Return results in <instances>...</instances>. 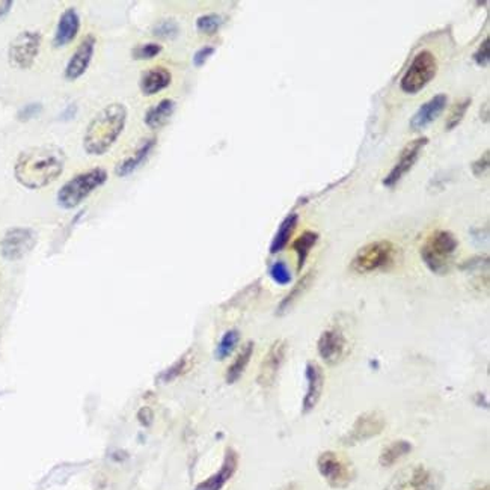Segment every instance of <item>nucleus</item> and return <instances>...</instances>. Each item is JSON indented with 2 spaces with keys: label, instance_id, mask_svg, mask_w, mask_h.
I'll return each instance as SVG.
<instances>
[{
  "label": "nucleus",
  "instance_id": "nucleus-1",
  "mask_svg": "<svg viewBox=\"0 0 490 490\" xmlns=\"http://www.w3.org/2000/svg\"><path fill=\"white\" fill-rule=\"evenodd\" d=\"M67 156L59 147H32L18 154L14 165V177L23 188L40 190L61 177Z\"/></svg>",
  "mask_w": 490,
  "mask_h": 490
},
{
  "label": "nucleus",
  "instance_id": "nucleus-34",
  "mask_svg": "<svg viewBox=\"0 0 490 490\" xmlns=\"http://www.w3.org/2000/svg\"><path fill=\"white\" fill-rule=\"evenodd\" d=\"M189 368H190V359H189L188 356H184V358H181L180 360H177V363H175V364L165 372V375L161 376V379L165 380V382H171V380H173V379H177V377L183 376L184 372H188Z\"/></svg>",
  "mask_w": 490,
  "mask_h": 490
},
{
  "label": "nucleus",
  "instance_id": "nucleus-5",
  "mask_svg": "<svg viewBox=\"0 0 490 490\" xmlns=\"http://www.w3.org/2000/svg\"><path fill=\"white\" fill-rule=\"evenodd\" d=\"M108 180L109 175L103 168H94L74 175L57 190V205L64 210H73L79 207L86 198L106 184Z\"/></svg>",
  "mask_w": 490,
  "mask_h": 490
},
{
  "label": "nucleus",
  "instance_id": "nucleus-33",
  "mask_svg": "<svg viewBox=\"0 0 490 490\" xmlns=\"http://www.w3.org/2000/svg\"><path fill=\"white\" fill-rule=\"evenodd\" d=\"M270 276L278 285H288L291 283V272L284 261H276L272 264Z\"/></svg>",
  "mask_w": 490,
  "mask_h": 490
},
{
  "label": "nucleus",
  "instance_id": "nucleus-41",
  "mask_svg": "<svg viewBox=\"0 0 490 490\" xmlns=\"http://www.w3.org/2000/svg\"><path fill=\"white\" fill-rule=\"evenodd\" d=\"M11 6H13V2H4V4H0V16H4L5 13H8Z\"/></svg>",
  "mask_w": 490,
  "mask_h": 490
},
{
  "label": "nucleus",
  "instance_id": "nucleus-11",
  "mask_svg": "<svg viewBox=\"0 0 490 490\" xmlns=\"http://www.w3.org/2000/svg\"><path fill=\"white\" fill-rule=\"evenodd\" d=\"M37 243V236L29 228H11L5 232L0 241V253L8 261H18L33 249Z\"/></svg>",
  "mask_w": 490,
  "mask_h": 490
},
{
  "label": "nucleus",
  "instance_id": "nucleus-37",
  "mask_svg": "<svg viewBox=\"0 0 490 490\" xmlns=\"http://www.w3.org/2000/svg\"><path fill=\"white\" fill-rule=\"evenodd\" d=\"M474 61L477 65L480 67H487L489 61H490V53H489V38H486L478 50L474 53Z\"/></svg>",
  "mask_w": 490,
  "mask_h": 490
},
{
  "label": "nucleus",
  "instance_id": "nucleus-7",
  "mask_svg": "<svg viewBox=\"0 0 490 490\" xmlns=\"http://www.w3.org/2000/svg\"><path fill=\"white\" fill-rule=\"evenodd\" d=\"M317 469L332 489H347L356 477L352 462L335 451H323L317 457Z\"/></svg>",
  "mask_w": 490,
  "mask_h": 490
},
{
  "label": "nucleus",
  "instance_id": "nucleus-6",
  "mask_svg": "<svg viewBox=\"0 0 490 490\" xmlns=\"http://www.w3.org/2000/svg\"><path fill=\"white\" fill-rule=\"evenodd\" d=\"M443 477L426 465H411L397 472L383 490H440Z\"/></svg>",
  "mask_w": 490,
  "mask_h": 490
},
{
  "label": "nucleus",
  "instance_id": "nucleus-17",
  "mask_svg": "<svg viewBox=\"0 0 490 490\" xmlns=\"http://www.w3.org/2000/svg\"><path fill=\"white\" fill-rule=\"evenodd\" d=\"M237 468H239V454L232 448H227L224 462H222L219 471L215 472L212 477H208L207 480L201 482L195 487V490H222L224 486L231 480L232 475L236 474Z\"/></svg>",
  "mask_w": 490,
  "mask_h": 490
},
{
  "label": "nucleus",
  "instance_id": "nucleus-28",
  "mask_svg": "<svg viewBox=\"0 0 490 490\" xmlns=\"http://www.w3.org/2000/svg\"><path fill=\"white\" fill-rule=\"evenodd\" d=\"M239 340H240V334L239 331L236 329H231L228 332L224 334V336L220 338V341L217 344V348H216V356L217 359H225L228 358L232 352H234V348L237 347L239 344Z\"/></svg>",
  "mask_w": 490,
  "mask_h": 490
},
{
  "label": "nucleus",
  "instance_id": "nucleus-30",
  "mask_svg": "<svg viewBox=\"0 0 490 490\" xmlns=\"http://www.w3.org/2000/svg\"><path fill=\"white\" fill-rule=\"evenodd\" d=\"M224 25V18L217 14H205L196 20V29L205 35H215Z\"/></svg>",
  "mask_w": 490,
  "mask_h": 490
},
{
  "label": "nucleus",
  "instance_id": "nucleus-39",
  "mask_svg": "<svg viewBox=\"0 0 490 490\" xmlns=\"http://www.w3.org/2000/svg\"><path fill=\"white\" fill-rule=\"evenodd\" d=\"M76 113H77V106H76V104H74V103L68 104V106L64 109V112L61 113V120H62V121L73 120L74 116H76Z\"/></svg>",
  "mask_w": 490,
  "mask_h": 490
},
{
  "label": "nucleus",
  "instance_id": "nucleus-20",
  "mask_svg": "<svg viewBox=\"0 0 490 490\" xmlns=\"http://www.w3.org/2000/svg\"><path fill=\"white\" fill-rule=\"evenodd\" d=\"M156 145H157L156 137L145 139L142 145L139 147L130 157H125V159L118 161V165L115 166L116 177H120V178L128 177V175H132L136 169L141 168L147 161V159L149 157V154L154 151Z\"/></svg>",
  "mask_w": 490,
  "mask_h": 490
},
{
  "label": "nucleus",
  "instance_id": "nucleus-9",
  "mask_svg": "<svg viewBox=\"0 0 490 490\" xmlns=\"http://www.w3.org/2000/svg\"><path fill=\"white\" fill-rule=\"evenodd\" d=\"M42 37L37 30H23L11 41L8 49L9 64L17 69H29L41 50Z\"/></svg>",
  "mask_w": 490,
  "mask_h": 490
},
{
  "label": "nucleus",
  "instance_id": "nucleus-21",
  "mask_svg": "<svg viewBox=\"0 0 490 490\" xmlns=\"http://www.w3.org/2000/svg\"><path fill=\"white\" fill-rule=\"evenodd\" d=\"M172 81V74L165 67L149 68L141 76L139 80V88L144 96H156L163 89H166Z\"/></svg>",
  "mask_w": 490,
  "mask_h": 490
},
{
  "label": "nucleus",
  "instance_id": "nucleus-12",
  "mask_svg": "<svg viewBox=\"0 0 490 490\" xmlns=\"http://www.w3.org/2000/svg\"><path fill=\"white\" fill-rule=\"evenodd\" d=\"M287 350H288V346H287V341L284 340H276L270 346L269 352L266 353L263 363L260 365L258 376H256V382H258L261 388L269 389L273 387L278 379L279 371H281L285 363Z\"/></svg>",
  "mask_w": 490,
  "mask_h": 490
},
{
  "label": "nucleus",
  "instance_id": "nucleus-18",
  "mask_svg": "<svg viewBox=\"0 0 490 490\" xmlns=\"http://www.w3.org/2000/svg\"><path fill=\"white\" fill-rule=\"evenodd\" d=\"M448 103V97L439 94L431 97L428 101H426L421 108H419L415 115L411 118V128L414 132H421L424 128H427L431 122L436 121L442 112L445 110Z\"/></svg>",
  "mask_w": 490,
  "mask_h": 490
},
{
  "label": "nucleus",
  "instance_id": "nucleus-32",
  "mask_svg": "<svg viewBox=\"0 0 490 490\" xmlns=\"http://www.w3.org/2000/svg\"><path fill=\"white\" fill-rule=\"evenodd\" d=\"M161 50H163V47L157 42H145V44H141V45H137V47H135L132 55H133L135 59L145 61V59H153V57H156Z\"/></svg>",
  "mask_w": 490,
  "mask_h": 490
},
{
  "label": "nucleus",
  "instance_id": "nucleus-29",
  "mask_svg": "<svg viewBox=\"0 0 490 490\" xmlns=\"http://www.w3.org/2000/svg\"><path fill=\"white\" fill-rule=\"evenodd\" d=\"M471 103H472L471 98H465V100H462V101H459V103L454 104L452 109H451V112H450V115H448V120H447V122H445V127H447V130H448V132L454 130V128H456V127L463 121L466 112H468V109H469V106H471Z\"/></svg>",
  "mask_w": 490,
  "mask_h": 490
},
{
  "label": "nucleus",
  "instance_id": "nucleus-8",
  "mask_svg": "<svg viewBox=\"0 0 490 490\" xmlns=\"http://www.w3.org/2000/svg\"><path fill=\"white\" fill-rule=\"evenodd\" d=\"M436 74L438 61L435 55L428 50H423L414 57L409 68L406 69L400 81V88L406 94H418L435 79Z\"/></svg>",
  "mask_w": 490,
  "mask_h": 490
},
{
  "label": "nucleus",
  "instance_id": "nucleus-10",
  "mask_svg": "<svg viewBox=\"0 0 490 490\" xmlns=\"http://www.w3.org/2000/svg\"><path fill=\"white\" fill-rule=\"evenodd\" d=\"M387 427V418L379 411H370L359 415L347 433L341 438V443L346 447H355L360 442H367L382 435Z\"/></svg>",
  "mask_w": 490,
  "mask_h": 490
},
{
  "label": "nucleus",
  "instance_id": "nucleus-2",
  "mask_svg": "<svg viewBox=\"0 0 490 490\" xmlns=\"http://www.w3.org/2000/svg\"><path fill=\"white\" fill-rule=\"evenodd\" d=\"M127 124V108L122 103H109L86 127L84 149L89 156H104L116 144Z\"/></svg>",
  "mask_w": 490,
  "mask_h": 490
},
{
  "label": "nucleus",
  "instance_id": "nucleus-42",
  "mask_svg": "<svg viewBox=\"0 0 490 490\" xmlns=\"http://www.w3.org/2000/svg\"><path fill=\"white\" fill-rule=\"evenodd\" d=\"M284 490H300V487H299V484H296V483H290V484H287V486L284 487Z\"/></svg>",
  "mask_w": 490,
  "mask_h": 490
},
{
  "label": "nucleus",
  "instance_id": "nucleus-27",
  "mask_svg": "<svg viewBox=\"0 0 490 490\" xmlns=\"http://www.w3.org/2000/svg\"><path fill=\"white\" fill-rule=\"evenodd\" d=\"M319 241V234L314 231H305L303 234L295 240L293 249L297 253V270H302V267L305 266L311 249L316 246Z\"/></svg>",
  "mask_w": 490,
  "mask_h": 490
},
{
  "label": "nucleus",
  "instance_id": "nucleus-16",
  "mask_svg": "<svg viewBox=\"0 0 490 490\" xmlns=\"http://www.w3.org/2000/svg\"><path fill=\"white\" fill-rule=\"evenodd\" d=\"M305 379H307V392L302 401V411L303 414H309L316 409L323 395L324 372L321 367L316 363H308L305 368Z\"/></svg>",
  "mask_w": 490,
  "mask_h": 490
},
{
  "label": "nucleus",
  "instance_id": "nucleus-36",
  "mask_svg": "<svg viewBox=\"0 0 490 490\" xmlns=\"http://www.w3.org/2000/svg\"><path fill=\"white\" fill-rule=\"evenodd\" d=\"M216 49L213 47V45H204V47H201L200 50H196L195 55H193V65L198 67V68H201L203 65H205V62L210 59L215 55Z\"/></svg>",
  "mask_w": 490,
  "mask_h": 490
},
{
  "label": "nucleus",
  "instance_id": "nucleus-38",
  "mask_svg": "<svg viewBox=\"0 0 490 490\" xmlns=\"http://www.w3.org/2000/svg\"><path fill=\"white\" fill-rule=\"evenodd\" d=\"M471 168L475 177H482V175L489 169V151H484V154L477 161H474Z\"/></svg>",
  "mask_w": 490,
  "mask_h": 490
},
{
  "label": "nucleus",
  "instance_id": "nucleus-40",
  "mask_svg": "<svg viewBox=\"0 0 490 490\" xmlns=\"http://www.w3.org/2000/svg\"><path fill=\"white\" fill-rule=\"evenodd\" d=\"M137 416H139V419H141V423L144 426H149L151 421H153V412H151L148 407H144V409L139 411Z\"/></svg>",
  "mask_w": 490,
  "mask_h": 490
},
{
  "label": "nucleus",
  "instance_id": "nucleus-26",
  "mask_svg": "<svg viewBox=\"0 0 490 490\" xmlns=\"http://www.w3.org/2000/svg\"><path fill=\"white\" fill-rule=\"evenodd\" d=\"M252 355H253V343H246L241 347L239 355L236 356L234 360H232V364L227 370L228 383H236L243 376L244 370H246V367L251 363Z\"/></svg>",
  "mask_w": 490,
  "mask_h": 490
},
{
  "label": "nucleus",
  "instance_id": "nucleus-24",
  "mask_svg": "<svg viewBox=\"0 0 490 490\" xmlns=\"http://www.w3.org/2000/svg\"><path fill=\"white\" fill-rule=\"evenodd\" d=\"M412 443L409 440H394L389 445L384 447L379 456V463L382 468H391L397 462L406 457L407 454L412 452Z\"/></svg>",
  "mask_w": 490,
  "mask_h": 490
},
{
  "label": "nucleus",
  "instance_id": "nucleus-13",
  "mask_svg": "<svg viewBox=\"0 0 490 490\" xmlns=\"http://www.w3.org/2000/svg\"><path fill=\"white\" fill-rule=\"evenodd\" d=\"M427 144H428L427 137H419L412 141L409 145H406L404 149L401 151L399 160H397V163L394 165V168L389 171L387 177H384L383 186H387V188H394L397 183H400L404 175L415 166V163L418 161L419 156H421L423 149L426 148Z\"/></svg>",
  "mask_w": 490,
  "mask_h": 490
},
{
  "label": "nucleus",
  "instance_id": "nucleus-43",
  "mask_svg": "<svg viewBox=\"0 0 490 490\" xmlns=\"http://www.w3.org/2000/svg\"><path fill=\"white\" fill-rule=\"evenodd\" d=\"M478 490H489V489H487V487H484V489H478Z\"/></svg>",
  "mask_w": 490,
  "mask_h": 490
},
{
  "label": "nucleus",
  "instance_id": "nucleus-23",
  "mask_svg": "<svg viewBox=\"0 0 490 490\" xmlns=\"http://www.w3.org/2000/svg\"><path fill=\"white\" fill-rule=\"evenodd\" d=\"M314 276H316V273L311 270L299 279V281L295 284V287L290 290V293L283 299L281 303H279V307H278L279 316H283V314L288 312L291 308L296 305V302H299L303 297V295H305L307 291L309 290V287L312 285Z\"/></svg>",
  "mask_w": 490,
  "mask_h": 490
},
{
  "label": "nucleus",
  "instance_id": "nucleus-31",
  "mask_svg": "<svg viewBox=\"0 0 490 490\" xmlns=\"http://www.w3.org/2000/svg\"><path fill=\"white\" fill-rule=\"evenodd\" d=\"M178 25L173 20H161L153 28V33L163 40H172L178 35Z\"/></svg>",
  "mask_w": 490,
  "mask_h": 490
},
{
  "label": "nucleus",
  "instance_id": "nucleus-35",
  "mask_svg": "<svg viewBox=\"0 0 490 490\" xmlns=\"http://www.w3.org/2000/svg\"><path fill=\"white\" fill-rule=\"evenodd\" d=\"M42 112V104L41 103H29L26 106H23L18 110V120L20 121H29L32 118H37V116Z\"/></svg>",
  "mask_w": 490,
  "mask_h": 490
},
{
  "label": "nucleus",
  "instance_id": "nucleus-3",
  "mask_svg": "<svg viewBox=\"0 0 490 490\" xmlns=\"http://www.w3.org/2000/svg\"><path fill=\"white\" fill-rule=\"evenodd\" d=\"M399 248L389 240H376L358 249L350 261V269L358 275L387 272L399 260Z\"/></svg>",
  "mask_w": 490,
  "mask_h": 490
},
{
  "label": "nucleus",
  "instance_id": "nucleus-4",
  "mask_svg": "<svg viewBox=\"0 0 490 490\" xmlns=\"http://www.w3.org/2000/svg\"><path fill=\"white\" fill-rule=\"evenodd\" d=\"M459 241L451 231L438 229L426 239L421 246V258L427 269L436 275H447L454 263Z\"/></svg>",
  "mask_w": 490,
  "mask_h": 490
},
{
  "label": "nucleus",
  "instance_id": "nucleus-25",
  "mask_svg": "<svg viewBox=\"0 0 490 490\" xmlns=\"http://www.w3.org/2000/svg\"><path fill=\"white\" fill-rule=\"evenodd\" d=\"M299 224V216L296 213H290L279 225L276 234L272 240L270 244V253H278L287 248V244L290 243L291 236L295 234V231Z\"/></svg>",
  "mask_w": 490,
  "mask_h": 490
},
{
  "label": "nucleus",
  "instance_id": "nucleus-14",
  "mask_svg": "<svg viewBox=\"0 0 490 490\" xmlns=\"http://www.w3.org/2000/svg\"><path fill=\"white\" fill-rule=\"evenodd\" d=\"M96 45H97V40L92 33L86 35V37L80 41L77 49L68 59L64 69V77L68 81H76L88 72V68L92 62V57H94V53H96Z\"/></svg>",
  "mask_w": 490,
  "mask_h": 490
},
{
  "label": "nucleus",
  "instance_id": "nucleus-22",
  "mask_svg": "<svg viewBox=\"0 0 490 490\" xmlns=\"http://www.w3.org/2000/svg\"><path fill=\"white\" fill-rule=\"evenodd\" d=\"M175 112V101L171 98H165L160 100L156 106H151L144 116V121L147 124V127L153 128V130H157V128H161L165 125L171 116Z\"/></svg>",
  "mask_w": 490,
  "mask_h": 490
},
{
  "label": "nucleus",
  "instance_id": "nucleus-19",
  "mask_svg": "<svg viewBox=\"0 0 490 490\" xmlns=\"http://www.w3.org/2000/svg\"><path fill=\"white\" fill-rule=\"evenodd\" d=\"M80 30V16L76 8H68L59 17L57 21L56 32L53 37V45L57 49H62L65 45L72 44Z\"/></svg>",
  "mask_w": 490,
  "mask_h": 490
},
{
  "label": "nucleus",
  "instance_id": "nucleus-15",
  "mask_svg": "<svg viewBox=\"0 0 490 490\" xmlns=\"http://www.w3.org/2000/svg\"><path fill=\"white\" fill-rule=\"evenodd\" d=\"M317 352L328 365H338L348 352L346 335L338 329H326L317 341Z\"/></svg>",
  "mask_w": 490,
  "mask_h": 490
}]
</instances>
